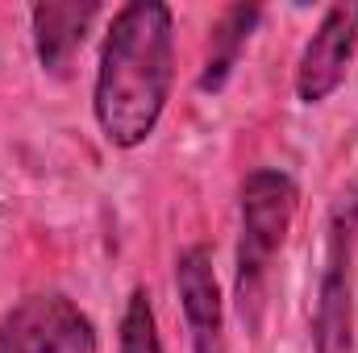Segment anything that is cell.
Here are the masks:
<instances>
[{
    "instance_id": "cell-9",
    "label": "cell",
    "mask_w": 358,
    "mask_h": 353,
    "mask_svg": "<svg viewBox=\"0 0 358 353\" xmlns=\"http://www.w3.org/2000/svg\"><path fill=\"white\" fill-rule=\"evenodd\" d=\"M121 353H163L155 308H150L146 291L129 295V308H125V320H121Z\"/></svg>"
},
{
    "instance_id": "cell-1",
    "label": "cell",
    "mask_w": 358,
    "mask_h": 353,
    "mask_svg": "<svg viewBox=\"0 0 358 353\" xmlns=\"http://www.w3.org/2000/svg\"><path fill=\"white\" fill-rule=\"evenodd\" d=\"M176 25L159 0H134L113 17L96 71V121L117 150L142 146L171 96Z\"/></svg>"
},
{
    "instance_id": "cell-2",
    "label": "cell",
    "mask_w": 358,
    "mask_h": 353,
    "mask_svg": "<svg viewBox=\"0 0 358 353\" xmlns=\"http://www.w3.org/2000/svg\"><path fill=\"white\" fill-rule=\"evenodd\" d=\"M296 216V183L283 171H255L242 183V241H238V312L246 324L259 320L263 278L287 241Z\"/></svg>"
},
{
    "instance_id": "cell-5",
    "label": "cell",
    "mask_w": 358,
    "mask_h": 353,
    "mask_svg": "<svg viewBox=\"0 0 358 353\" xmlns=\"http://www.w3.org/2000/svg\"><path fill=\"white\" fill-rule=\"evenodd\" d=\"M358 42V4H334L325 8L317 33L308 38L300 67H296V91L304 104H321L329 91H338L346 63Z\"/></svg>"
},
{
    "instance_id": "cell-3",
    "label": "cell",
    "mask_w": 358,
    "mask_h": 353,
    "mask_svg": "<svg viewBox=\"0 0 358 353\" xmlns=\"http://www.w3.org/2000/svg\"><path fill=\"white\" fill-rule=\"evenodd\" d=\"M355 246L358 200L342 195L329 216V250L313 316V353H355Z\"/></svg>"
},
{
    "instance_id": "cell-4",
    "label": "cell",
    "mask_w": 358,
    "mask_h": 353,
    "mask_svg": "<svg viewBox=\"0 0 358 353\" xmlns=\"http://www.w3.org/2000/svg\"><path fill=\"white\" fill-rule=\"evenodd\" d=\"M0 353H96V329L67 295H29L0 316Z\"/></svg>"
},
{
    "instance_id": "cell-6",
    "label": "cell",
    "mask_w": 358,
    "mask_h": 353,
    "mask_svg": "<svg viewBox=\"0 0 358 353\" xmlns=\"http://www.w3.org/2000/svg\"><path fill=\"white\" fill-rule=\"evenodd\" d=\"M176 287L179 303L192 329V350L196 353H225V316H221V291H217V274L213 258L204 246L183 250L176 262Z\"/></svg>"
},
{
    "instance_id": "cell-8",
    "label": "cell",
    "mask_w": 358,
    "mask_h": 353,
    "mask_svg": "<svg viewBox=\"0 0 358 353\" xmlns=\"http://www.w3.org/2000/svg\"><path fill=\"white\" fill-rule=\"evenodd\" d=\"M255 25H259V8H225V17L213 29L208 63H204V75H200V88L204 91L225 88V80H229V71L238 63V50L246 46V38H250Z\"/></svg>"
},
{
    "instance_id": "cell-7",
    "label": "cell",
    "mask_w": 358,
    "mask_h": 353,
    "mask_svg": "<svg viewBox=\"0 0 358 353\" xmlns=\"http://www.w3.org/2000/svg\"><path fill=\"white\" fill-rule=\"evenodd\" d=\"M96 4H38L34 8V46L38 63L50 75H67L76 50L84 46Z\"/></svg>"
}]
</instances>
